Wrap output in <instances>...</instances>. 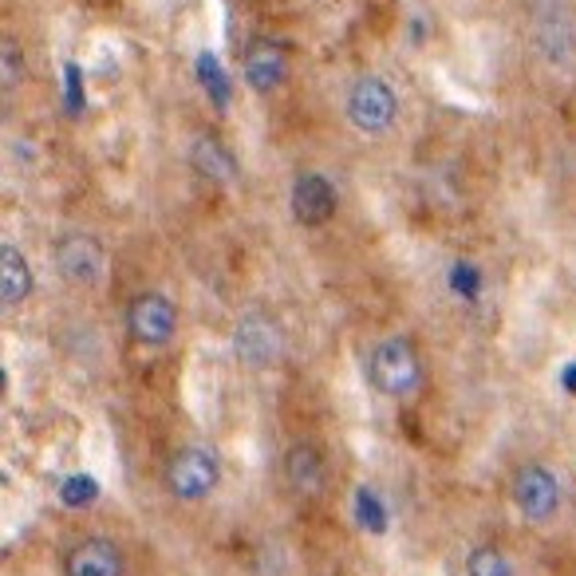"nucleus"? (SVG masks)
I'll use <instances>...</instances> for the list:
<instances>
[{"label": "nucleus", "mask_w": 576, "mask_h": 576, "mask_svg": "<svg viewBox=\"0 0 576 576\" xmlns=\"http://www.w3.org/2000/svg\"><path fill=\"white\" fill-rule=\"evenodd\" d=\"M367 384L384 399H414L423 387V359L407 336H387L367 352Z\"/></svg>", "instance_id": "1"}, {"label": "nucleus", "mask_w": 576, "mask_h": 576, "mask_svg": "<svg viewBox=\"0 0 576 576\" xmlns=\"http://www.w3.org/2000/svg\"><path fill=\"white\" fill-rule=\"evenodd\" d=\"M451 288L458 292V297L474 300V297H478V288H481V273L474 269L470 261H458V265L451 269Z\"/></svg>", "instance_id": "17"}, {"label": "nucleus", "mask_w": 576, "mask_h": 576, "mask_svg": "<svg viewBox=\"0 0 576 576\" xmlns=\"http://www.w3.org/2000/svg\"><path fill=\"white\" fill-rule=\"evenodd\" d=\"M52 261H56V273L68 280L71 288H91L99 285L107 269V253L99 245V237L84 230H71V233H59L52 241Z\"/></svg>", "instance_id": "5"}, {"label": "nucleus", "mask_w": 576, "mask_h": 576, "mask_svg": "<svg viewBox=\"0 0 576 576\" xmlns=\"http://www.w3.org/2000/svg\"><path fill=\"white\" fill-rule=\"evenodd\" d=\"M198 84H202V91L213 99L218 107H230V96H233V84L230 76H225V68H221V59L213 56V52H198Z\"/></svg>", "instance_id": "15"}, {"label": "nucleus", "mask_w": 576, "mask_h": 576, "mask_svg": "<svg viewBox=\"0 0 576 576\" xmlns=\"http://www.w3.org/2000/svg\"><path fill=\"white\" fill-rule=\"evenodd\" d=\"M0 71H4V91H12V87L24 79V52H20V44L12 36H4V44H0Z\"/></svg>", "instance_id": "16"}, {"label": "nucleus", "mask_w": 576, "mask_h": 576, "mask_svg": "<svg viewBox=\"0 0 576 576\" xmlns=\"http://www.w3.org/2000/svg\"><path fill=\"white\" fill-rule=\"evenodd\" d=\"M190 166L213 186H230L233 178H237V154L221 143L218 135H198V139H193Z\"/></svg>", "instance_id": "12"}, {"label": "nucleus", "mask_w": 576, "mask_h": 576, "mask_svg": "<svg viewBox=\"0 0 576 576\" xmlns=\"http://www.w3.org/2000/svg\"><path fill=\"white\" fill-rule=\"evenodd\" d=\"M285 352V336H280V324L269 312H241L237 324H233V356L245 367H273Z\"/></svg>", "instance_id": "7"}, {"label": "nucleus", "mask_w": 576, "mask_h": 576, "mask_svg": "<svg viewBox=\"0 0 576 576\" xmlns=\"http://www.w3.org/2000/svg\"><path fill=\"white\" fill-rule=\"evenodd\" d=\"M347 123L364 131V135H387L399 119V96L384 76H359L347 87Z\"/></svg>", "instance_id": "4"}, {"label": "nucleus", "mask_w": 576, "mask_h": 576, "mask_svg": "<svg viewBox=\"0 0 576 576\" xmlns=\"http://www.w3.org/2000/svg\"><path fill=\"white\" fill-rule=\"evenodd\" d=\"M336 206L340 198L324 174L308 170L292 182V218H297L300 225H324V221L336 218Z\"/></svg>", "instance_id": "10"}, {"label": "nucleus", "mask_w": 576, "mask_h": 576, "mask_svg": "<svg viewBox=\"0 0 576 576\" xmlns=\"http://www.w3.org/2000/svg\"><path fill=\"white\" fill-rule=\"evenodd\" d=\"M68 99H71V111H79V103H84V87H79V76H84V71L76 68V64H68Z\"/></svg>", "instance_id": "20"}, {"label": "nucleus", "mask_w": 576, "mask_h": 576, "mask_svg": "<svg viewBox=\"0 0 576 576\" xmlns=\"http://www.w3.org/2000/svg\"><path fill=\"white\" fill-rule=\"evenodd\" d=\"M509 498H513V509L529 525H549V521L561 518L565 509V481L553 466L545 462H525L513 470V481H509Z\"/></svg>", "instance_id": "2"}, {"label": "nucleus", "mask_w": 576, "mask_h": 576, "mask_svg": "<svg viewBox=\"0 0 576 576\" xmlns=\"http://www.w3.org/2000/svg\"><path fill=\"white\" fill-rule=\"evenodd\" d=\"M96 494L99 486L91 474H71V478L64 481V501H68V506H87V501H96Z\"/></svg>", "instance_id": "18"}, {"label": "nucleus", "mask_w": 576, "mask_h": 576, "mask_svg": "<svg viewBox=\"0 0 576 576\" xmlns=\"http://www.w3.org/2000/svg\"><path fill=\"white\" fill-rule=\"evenodd\" d=\"M285 481L297 498H320L328 486V462L312 442H292L285 451Z\"/></svg>", "instance_id": "11"}, {"label": "nucleus", "mask_w": 576, "mask_h": 576, "mask_svg": "<svg viewBox=\"0 0 576 576\" xmlns=\"http://www.w3.org/2000/svg\"><path fill=\"white\" fill-rule=\"evenodd\" d=\"M466 576H518V568H513L506 549L486 541V545H474L466 553Z\"/></svg>", "instance_id": "14"}, {"label": "nucleus", "mask_w": 576, "mask_h": 576, "mask_svg": "<svg viewBox=\"0 0 576 576\" xmlns=\"http://www.w3.org/2000/svg\"><path fill=\"white\" fill-rule=\"evenodd\" d=\"M356 506H359V521H364V529H375V533H379V529L387 525L384 506H379V498H375L372 490H359L356 494Z\"/></svg>", "instance_id": "19"}, {"label": "nucleus", "mask_w": 576, "mask_h": 576, "mask_svg": "<svg viewBox=\"0 0 576 576\" xmlns=\"http://www.w3.org/2000/svg\"><path fill=\"white\" fill-rule=\"evenodd\" d=\"M126 332L139 347H166L178 332V304L166 292H139L126 304Z\"/></svg>", "instance_id": "6"}, {"label": "nucleus", "mask_w": 576, "mask_h": 576, "mask_svg": "<svg viewBox=\"0 0 576 576\" xmlns=\"http://www.w3.org/2000/svg\"><path fill=\"white\" fill-rule=\"evenodd\" d=\"M32 288H36V273H32L29 257L16 245H4L0 250V300H4V308L24 304L32 297Z\"/></svg>", "instance_id": "13"}, {"label": "nucleus", "mask_w": 576, "mask_h": 576, "mask_svg": "<svg viewBox=\"0 0 576 576\" xmlns=\"http://www.w3.org/2000/svg\"><path fill=\"white\" fill-rule=\"evenodd\" d=\"M64 576H126V557L111 538H79L64 553Z\"/></svg>", "instance_id": "9"}, {"label": "nucleus", "mask_w": 576, "mask_h": 576, "mask_svg": "<svg viewBox=\"0 0 576 576\" xmlns=\"http://www.w3.org/2000/svg\"><path fill=\"white\" fill-rule=\"evenodd\" d=\"M221 486V458L213 446L190 442L166 462V490L178 501H206Z\"/></svg>", "instance_id": "3"}, {"label": "nucleus", "mask_w": 576, "mask_h": 576, "mask_svg": "<svg viewBox=\"0 0 576 576\" xmlns=\"http://www.w3.org/2000/svg\"><path fill=\"white\" fill-rule=\"evenodd\" d=\"M241 76L245 84L257 91V96H273L288 76V52L280 40L257 36L245 44V56H241Z\"/></svg>", "instance_id": "8"}]
</instances>
